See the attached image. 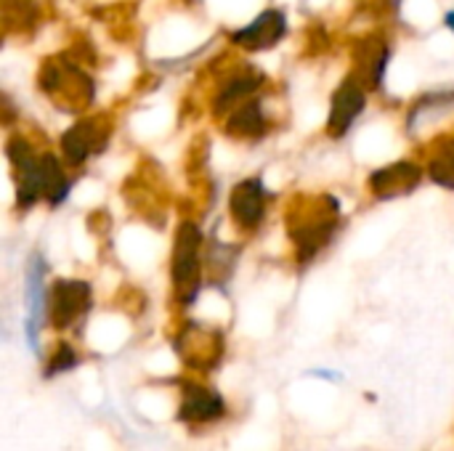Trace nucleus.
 Returning <instances> with one entry per match:
<instances>
[{"label":"nucleus","instance_id":"nucleus-3","mask_svg":"<svg viewBox=\"0 0 454 451\" xmlns=\"http://www.w3.org/2000/svg\"><path fill=\"white\" fill-rule=\"evenodd\" d=\"M90 308V284L80 279H59L51 292V322L56 330L72 327Z\"/></svg>","mask_w":454,"mask_h":451},{"label":"nucleus","instance_id":"nucleus-10","mask_svg":"<svg viewBox=\"0 0 454 451\" xmlns=\"http://www.w3.org/2000/svg\"><path fill=\"white\" fill-rule=\"evenodd\" d=\"M223 412H226V404L215 391H207L202 385H189L184 391L178 417L186 423H210V420H218Z\"/></svg>","mask_w":454,"mask_h":451},{"label":"nucleus","instance_id":"nucleus-13","mask_svg":"<svg viewBox=\"0 0 454 451\" xmlns=\"http://www.w3.org/2000/svg\"><path fill=\"white\" fill-rule=\"evenodd\" d=\"M359 56H362V72L367 82L372 88H380L386 77V64H388V45L383 40H367L362 43Z\"/></svg>","mask_w":454,"mask_h":451},{"label":"nucleus","instance_id":"nucleus-17","mask_svg":"<svg viewBox=\"0 0 454 451\" xmlns=\"http://www.w3.org/2000/svg\"><path fill=\"white\" fill-rule=\"evenodd\" d=\"M444 24H447V27L454 32V11H450V13L444 16Z\"/></svg>","mask_w":454,"mask_h":451},{"label":"nucleus","instance_id":"nucleus-6","mask_svg":"<svg viewBox=\"0 0 454 451\" xmlns=\"http://www.w3.org/2000/svg\"><path fill=\"white\" fill-rule=\"evenodd\" d=\"M285 32H287V19H285V13L269 8V11H263L258 19H253L247 27L237 29V32L231 35V43H237V45H242V48H247V51H266V48L277 45V43L285 37Z\"/></svg>","mask_w":454,"mask_h":451},{"label":"nucleus","instance_id":"nucleus-8","mask_svg":"<svg viewBox=\"0 0 454 451\" xmlns=\"http://www.w3.org/2000/svg\"><path fill=\"white\" fill-rule=\"evenodd\" d=\"M45 260L43 255H32L29 266H27V340L29 348L37 351V332L43 327V316H45Z\"/></svg>","mask_w":454,"mask_h":451},{"label":"nucleus","instance_id":"nucleus-9","mask_svg":"<svg viewBox=\"0 0 454 451\" xmlns=\"http://www.w3.org/2000/svg\"><path fill=\"white\" fill-rule=\"evenodd\" d=\"M423 178V170L412 162H396L391 167L375 170L370 178V189L375 191L378 199H394L402 194H410L412 189H418Z\"/></svg>","mask_w":454,"mask_h":451},{"label":"nucleus","instance_id":"nucleus-1","mask_svg":"<svg viewBox=\"0 0 454 451\" xmlns=\"http://www.w3.org/2000/svg\"><path fill=\"white\" fill-rule=\"evenodd\" d=\"M200 247H202V234L192 221H186L178 229L176 247H173V290H176V298L184 306L194 303V298L200 292V284H202Z\"/></svg>","mask_w":454,"mask_h":451},{"label":"nucleus","instance_id":"nucleus-4","mask_svg":"<svg viewBox=\"0 0 454 451\" xmlns=\"http://www.w3.org/2000/svg\"><path fill=\"white\" fill-rule=\"evenodd\" d=\"M109 141V125L104 120H82L61 136V154L69 165H82L98 154Z\"/></svg>","mask_w":454,"mask_h":451},{"label":"nucleus","instance_id":"nucleus-2","mask_svg":"<svg viewBox=\"0 0 454 451\" xmlns=\"http://www.w3.org/2000/svg\"><path fill=\"white\" fill-rule=\"evenodd\" d=\"M40 88L53 98L64 96L61 104H67V106H88L90 98H93L90 77L82 69H77L74 64H67V61H61V64L48 61L40 69Z\"/></svg>","mask_w":454,"mask_h":451},{"label":"nucleus","instance_id":"nucleus-14","mask_svg":"<svg viewBox=\"0 0 454 451\" xmlns=\"http://www.w3.org/2000/svg\"><path fill=\"white\" fill-rule=\"evenodd\" d=\"M428 175L444 186V189H454V138L444 141V146L431 157L428 162Z\"/></svg>","mask_w":454,"mask_h":451},{"label":"nucleus","instance_id":"nucleus-7","mask_svg":"<svg viewBox=\"0 0 454 451\" xmlns=\"http://www.w3.org/2000/svg\"><path fill=\"white\" fill-rule=\"evenodd\" d=\"M266 197L269 191L263 189L261 178H247L242 181L234 191H231V218L242 226V229H258L263 223L266 215Z\"/></svg>","mask_w":454,"mask_h":451},{"label":"nucleus","instance_id":"nucleus-16","mask_svg":"<svg viewBox=\"0 0 454 451\" xmlns=\"http://www.w3.org/2000/svg\"><path fill=\"white\" fill-rule=\"evenodd\" d=\"M74 364H77V356H74L72 346L61 343V346L56 348V354L51 356L48 367H45V377H56V375H61V372H69Z\"/></svg>","mask_w":454,"mask_h":451},{"label":"nucleus","instance_id":"nucleus-11","mask_svg":"<svg viewBox=\"0 0 454 451\" xmlns=\"http://www.w3.org/2000/svg\"><path fill=\"white\" fill-rule=\"evenodd\" d=\"M40 175H43V199L56 207L67 199L69 194V181L53 154H43L40 159Z\"/></svg>","mask_w":454,"mask_h":451},{"label":"nucleus","instance_id":"nucleus-12","mask_svg":"<svg viewBox=\"0 0 454 451\" xmlns=\"http://www.w3.org/2000/svg\"><path fill=\"white\" fill-rule=\"evenodd\" d=\"M229 133L234 136H245V138H255L266 133V114L263 106L258 101H250L239 109H234L231 120H229Z\"/></svg>","mask_w":454,"mask_h":451},{"label":"nucleus","instance_id":"nucleus-5","mask_svg":"<svg viewBox=\"0 0 454 451\" xmlns=\"http://www.w3.org/2000/svg\"><path fill=\"white\" fill-rule=\"evenodd\" d=\"M364 104H367V96H364L362 80L346 77L333 96V109H330V120H327L330 136H335V138L346 136L351 130V125L356 122V117L364 112Z\"/></svg>","mask_w":454,"mask_h":451},{"label":"nucleus","instance_id":"nucleus-15","mask_svg":"<svg viewBox=\"0 0 454 451\" xmlns=\"http://www.w3.org/2000/svg\"><path fill=\"white\" fill-rule=\"evenodd\" d=\"M258 74L253 77V74H247V77H237L234 82H229L223 90H221V96L215 98V109L218 112H226V109H231V106H237L245 96H250L255 88H258Z\"/></svg>","mask_w":454,"mask_h":451}]
</instances>
